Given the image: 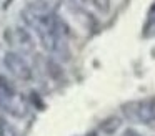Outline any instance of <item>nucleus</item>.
Wrapping results in <instances>:
<instances>
[{
	"label": "nucleus",
	"instance_id": "obj_6",
	"mask_svg": "<svg viewBox=\"0 0 155 136\" xmlns=\"http://www.w3.org/2000/svg\"><path fill=\"white\" fill-rule=\"evenodd\" d=\"M0 136H18L17 129L2 116H0Z\"/></svg>",
	"mask_w": 155,
	"mask_h": 136
},
{
	"label": "nucleus",
	"instance_id": "obj_8",
	"mask_svg": "<svg viewBox=\"0 0 155 136\" xmlns=\"http://www.w3.org/2000/svg\"><path fill=\"white\" fill-rule=\"evenodd\" d=\"M95 7H97L98 10H102V12H108V5H110V2L108 0H94Z\"/></svg>",
	"mask_w": 155,
	"mask_h": 136
},
{
	"label": "nucleus",
	"instance_id": "obj_4",
	"mask_svg": "<svg viewBox=\"0 0 155 136\" xmlns=\"http://www.w3.org/2000/svg\"><path fill=\"white\" fill-rule=\"evenodd\" d=\"M4 38L8 46H12V52L18 55H30L35 52V40L28 30L22 27H10L4 32Z\"/></svg>",
	"mask_w": 155,
	"mask_h": 136
},
{
	"label": "nucleus",
	"instance_id": "obj_1",
	"mask_svg": "<svg viewBox=\"0 0 155 136\" xmlns=\"http://www.w3.org/2000/svg\"><path fill=\"white\" fill-rule=\"evenodd\" d=\"M22 18L30 27V30L35 32L42 46L48 53L57 56L68 55V48H67L68 28L65 25V22L55 12L45 10L38 3H32V5H27L22 10Z\"/></svg>",
	"mask_w": 155,
	"mask_h": 136
},
{
	"label": "nucleus",
	"instance_id": "obj_3",
	"mask_svg": "<svg viewBox=\"0 0 155 136\" xmlns=\"http://www.w3.org/2000/svg\"><path fill=\"white\" fill-rule=\"evenodd\" d=\"M125 118L134 123H152L155 119V96L143 100H134L122 105Z\"/></svg>",
	"mask_w": 155,
	"mask_h": 136
},
{
	"label": "nucleus",
	"instance_id": "obj_5",
	"mask_svg": "<svg viewBox=\"0 0 155 136\" xmlns=\"http://www.w3.org/2000/svg\"><path fill=\"white\" fill-rule=\"evenodd\" d=\"M0 60H2V65L5 66V70L17 80H22V81L32 80L34 71H32L28 62L22 55L12 52V50H2L0 52Z\"/></svg>",
	"mask_w": 155,
	"mask_h": 136
},
{
	"label": "nucleus",
	"instance_id": "obj_9",
	"mask_svg": "<svg viewBox=\"0 0 155 136\" xmlns=\"http://www.w3.org/2000/svg\"><path fill=\"white\" fill-rule=\"evenodd\" d=\"M124 136H142V134L138 131H135V129L128 128V129H125V131H124Z\"/></svg>",
	"mask_w": 155,
	"mask_h": 136
},
{
	"label": "nucleus",
	"instance_id": "obj_2",
	"mask_svg": "<svg viewBox=\"0 0 155 136\" xmlns=\"http://www.w3.org/2000/svg\"><path fill=\"white\" fill-rule=\"evenodd\" d=\"M0 108L15 118H25L28 115V103L25 101V98L2 76H0Z\"/></svg>",
	"mask_w": 155,
	"mask_h": 136
},
{
	"label": "nucleus",
	"instance_id": "obj_7",
	"mask_svg": "<svg viewBox=\"0 0 155 136\" xmlns=\"http://www.w3.org/2000/svg\"><path fill=\"white\" fill-rule=\"evenodd\" d=\"M37 3L40 7H44L45 10H50V12H55L58 7L62 5V0H37Z\"/></svg>",
	"mask_w": 155,
	"mask_h": 136
}]
</instances>
